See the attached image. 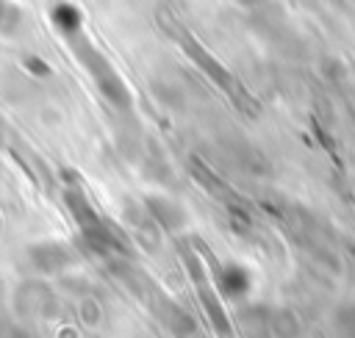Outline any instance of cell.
I'll list each match as a JSON object with an SVG mask.
<instances>
[{
    "instance_id": "277c9868",
    "label": "cell",
    "mask_w": 355,
    "mask_h": 338,
    "mask_svg": "<svg viewBox=\"0 0 355 338\" xmlns=\"http://www.w3.org/2000/svg\"><path fill=\"white\" fill-rule=\"evenodd\" d=\"M25 64H28V69H39V72H42V75H47V72H50V69H47V66H44V64H42V61H39V58H28V61H25Z\"/></svg>"
},
{
    "instance_id": "6da1fadb",
    "label": "cell",
    "mask_w": 355,
    "mask_h": 338,
    "mask_svg": "<svg viewBox=\"0 0 355 338\" xmlns=\"http://www.w3.org/2000/svg\"><path fill=\"white\" fill-rule=\"evenodd\" d=\"M216 288L225 299H244L252 291V272L244 263H225L216 269Z\"/></svg>"
},
{
    "instance_id": "3957f363",
    "label": "cell",
    "mask_w": 355,
    "mask_h": 338,
    "mask_svg": "<svg viewBox=\"0 0 355 338\" xmlns=\"http://www.w3.org/2000/svg\"><path fill=\"white\" fill-rule=\"evenodd\" d=\"M144 205H147L150 216H153L161 227H166V230H178V227H183V222H186V213H183L172 199H166V197H147Z\"/></svg>"
},
{
    "instance_id": "7a4b0ae2",
    "label": "cell",
    "mask_w": 355,
    "mask_h": 338,
    "mask_svg": "<svg viewBox=\"0 0 355 338\" xmlns=\"http://www.w3.org/2000/svg\"><path fill=\"white\" fill-rule=\"evenodd\" d=\"M28 255H31V263H33L39 272H44V274H55V272L72 266V260H75L72 252H69V247H64V244H58V241L33 244V247L28 249Z\"/></svg>"
}]
</instances>
